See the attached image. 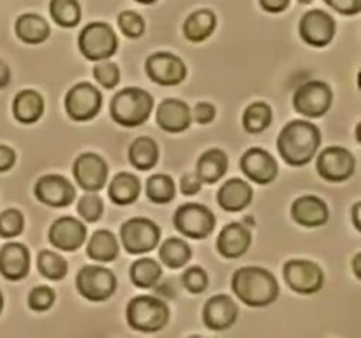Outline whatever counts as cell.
Here are the masks:
<instances>
[{
	"mask_svg": "<svg viewBox=\"0 0 361 338\" xmlns=\"http://www.w3.org/2000/svg\"><path fill=\"white\" fill-rule=\"evenodd\" d=\"M319 144V129L314 123L303 122V120L288 123L277 139L279 154L291 165H303L312 161Z\"/></svg>",
	"mask_w": 361,
	"mask_h": 338,
	"instance_id": "obj_1",
	"label": "cell"
},
{
	"mask_svg": "<svg viewBox=\"0 0 361 338\" xmlns=\"http://www.w3.org/2000/svg\"><path fill=\"white\" fill-rule=\"evenodd\" d=\"M235 294L249 306H267L279 296V282L268 270L257 266L240 268L231 280Z\"/></svg>",
	"mask_w": 361,
	"mask_h": 338,
	"instance_id": "obj_2",
	"label": "cell"
},
{
	"mask_svg": "<svg viewBox=\"0 0 361 338\" xmlns=\"http://www.w3.org/2000/svg\"><path fill=\"white\" fill-rule=\"evenodd\" d=\"M154 99L141 88H126L111 102V116L122 127H137L150 118Z\"/></svg>",
	"mask_w": 361,
	"mask_h": 338,
	"instance_id": "obj_3",
	"label": "cell"
},
{
	"mask_svg": "<svg viewBox=\"0 0 361 338\" xmlns=\"http://www.w3.org/2000/svg\"><path fill=\"white\" fill-rule=\"evenodd\" d=\"M169 319V310L162 299L155 296H137L127 305V320L130 327L145 333L162 330Z\"/></svg>",
	"mask_w": 361,
	"mask_h": 338,
	"instance_id": "obj_4",
	"label": "cell"
},
{
	"mask_svg": "<svg viewBox=\"0 0 361 338\" xmlns=\"http://www.w3.org/2000/svg\"><path fill=\"white\" fill-rule=\"evenodd\" d=\"M78 44H80V51L88 60H104L116 51L118 39L108 23L95 21V23H88L81 30Z\"/></svg>",
	"mask_w": 361,
	"mask_h": 338,
	"instance_id": "obj_5",
	"label": "cell"
},
{
	"mask_svg": "<svg viewBox=\"0 0 361 338\" xmlns=\"http://www.w3.org/2000/svg\"><path fill=\"white\" fill-rule=\"evenodd\" d=\"M120 238H122L123 249L129 254H145L157 246L161 231L155 222L148 218H130L120 229Z\"/></svg>",
	"mask_w": 361,
	"mask_h": 338,
	"instance_id": "obj_6",
	"label": "cell"
},
{
	"mask_svg": "<svg viewBox=\"0 0 361 338\" xmlns=\"http://www.w3.org/2000/svg\"><path fill=\"white\" fill-rule=\"evenodd\" d=\"M76 287L83 298L90 301H104L115 292L116 278L108 268L85 266L78 273Z\"/></svg>",
	"mask_w": 361,
	"mask_h": 338,
	"instance_id": "obj_7",
	"label": "cell"
},
{
	"mask_svg": "<svg viewBox=\"0 0 361 338\" xmlns=\"http://www.w3.org/2000/svg\"><path fill=\"white\" fill-rule=\"evenodd\" d=\"M175 227L187 238H207L214 231L215 217L203 204H183L175 213Z\"/></svg>",
	"mask_w": 361,
	"mask_h": 338,
	"instance_id": "obj_8",
	"label": "cell"
},
{
	"mask_svg": "<svg viewBox=\"0 0 361 338\" xmlns=\"http://www.w3.org/2000/svg\"><path fill=\"white\" fill-rule=\"evenodd\" d=\"M331 99H334V95H331L330 87L326 83L310 81V83L302 84L296 90L293 104L300 115L309 116V118H319L330 109Z\"/></svg>",
	"mask_w": 361,
	"mask_h": 338,
	"instance_id": "obj_9",
	"label": "cell"
},
{
	"mask_svg": "<svg viewBox=\"0 0 361 338\" xmlns=\"http://www.w3.org/2000/svg\"><path fill=\"white\" fill-rule=\"evenodd\" d=\"M102 104L97 88L90 83L74 84L66 95V111L76 122H87L94 118Z\"/></svg>",
	"mask_w": 361,
	"mask_h": 338,
	"instance_id": "obj_10",
	"label": "cell"
},
{
	"mask_svg": "<svg viewBox=\"0 0 361 338\" xmlns=\"http://www.w3.org/2000/svg\"><path fill=\"white\" fill-rule=\"evenodd\" d=\"M284 277L289 287L300 294H314L323 287V271L316 263L303 259L289 261L284 268Z\"/></svg>",
	"mask_w": 361,
	"mask_h": 338,
	"instance_id": "obj_11",
	"label": "cell"
},
{
	"mask_svg": "<svg viewBox=\"0 0 361 338\" xmlns=\"http://www.w3.org/2000/svg\"><path fill=\"white\" fill-rule=\"evenodd\" d=\"M356 161L349 150L342 146L326 148L317 158V171L328 182H344L355 173Z\"/></svg>",
	"mask_w": 361,
	"mask_h": 338,
	"instance_id": "obj_12",
	"label": "cell"
},
{
	"mask_svg": "<svg viewBox=\"0 0 361 338\" xmlns=\"http://www.w3.org/2000/svg\"><path fill=\"white\" fill-rule=\"evenodd\" d=\"M147 74L162 87H173L185 80V63L171 53H154L147 60Z\"/></svg>",
	"mask_w": 361,
	"mask_h": 338,
	"instance_id": "obj_13",
	"label": "cell"
},
{
	"mask_svg": "<svg viewBox=\"0 0 361 338\" xmlns=\"http://www.w3.org/2000/svg\"><path fill=\"white\" fill-rule=\"evenodd\" d=\"M300 35L303 41L316 48L330 44L335 35L334 16L319 9L309 11L300 21Z\"/></svg>",
	"mask_w": 361,
	"mask_h": 338,
	"instance_id": "obj_14",
	"label": "cell"
},
{
	"mask_svg": "<svg viewBox=\"0 0 361 338\" xmlns=\"http://www.w3.org/2000/svg\"><path fill=\"white\" fill-rule=\"evenodd\" d=\"M73 171L81 189L88 190V192L101 190L108 180V165L101 155L95 154L80 155L74 162Z\"/></svg>",
	"mask_w": 361,
	"mask_h": 338,
	"instance_id": "obj_15",
	"label": "cell"
},
{
	"mask_svg": "<svg viewBox=\"0 0 361 338\" xmlns=\"http://www.w3.org/2000/svg\"><path fill=\"white\" fill-rule=\"evenodd\" d=\"M35 197L48 206H67L76 197V190L69 180L60 175H46L35 183Z\"/></svg>",
	"mask_w": 361,
	"mask_h": 338,
	"instance_id": "obj_16",
	"label": "cell"
},
{
	"mask_svg": "<svg viewBox=\"0 0 361 338\" xmlns=\"http://www.w3.org/2000/svg\"><path fill=\"white\" fill-rule=\"evenodd\" d=\"M242 169L249 176V180H252L254 183H261V185L274 182L279 173L277 161L263 148L247 150L242 157Z\"/></svg>",
	"mask_w": 361,
	"mask_h": 338,
	"instance_id": "obj_17",
	"label": "cell"
},
{
	"mask_svg": "<svg viewBox=\"0 0 361 338\" xmlns=\"http://www.w3.org/2000/svg\"><path fill=\"white\" fill-rule=\"evenodd\" d=\"M87 238V229L80 220L73 217H62L53 222L49 229V242L56 249L66 250V252H74L83 245Z\"/></svg>",
	"mask_w": 361,
	"mask_h": 338,
	"instance_id": "obj_18",
	"label": "cell"
},
{
	"mask_svg": "<svg viewBox=\"0 0 361 338\" xmlns=\"http://www.w3.org/2000/svg\"><path fill=\"white\" fill-rule=\"evenodd\" d=\"M238 317V306L229 296L219 294L208 299L203 310V320L210 330H228Z\"/></svg>",
	"mask_w": 361,
	"mask_h": 338,
	"instance_id": "obj_19",
	"label": "cell"
},
{
	"mask_svg": "<svg viewBox=\"0 0 361 338\" xmlns=\"http://www.w3.org/2000/svg\"><path fill=\"white\" fill-rule=\"evenodd\" d=\"M30 268V254L21 243H7L0 250V273L7 280H21Z\"/></svg>",
	"mask_w": 361,
	"mask_h": 338,
	"instance_id": "obj_20",
	"label": "cell"
},
{
	"mask_svg": "<svg viewBox=\"0 0 361 338\" xmlns=\"http://www.w3.org/2000/svg\"><path fill=\"white\" fill-rule=\"evenodd\" d=\"M190 108L178 99H166L157 109V123L168 132H183L190 125Z\"/></svg>",
	"mask_w": 361,
	"mask_h": 338,
	"instance_id": "obj_21",
	"label": "cell"
},
{
	"mask_svg": "<svg viewBox=\"0 0 361 338\" xmlns=\"http://www.w3.org/2000/svg\"><path fill=\"white\" fill-rule=\"evenodd\" d=\"M291 215L300 225L317 227L328 220V206L323 199L316 196H303L293 203Z\"/></svg>",
	"mask_w": 361,
	"mask_h": 338,
	"instance_id": "obj_22",
	"label": "cell"
},
{
	"mask_svg": "<svg viewBox=\"0 0 361 338\" xmlns=\"http://www.w3.org/2000/svg\"><path fill=\"white\" fill-rule=\"evenodd\" d=\"M250 232L245 225L242 224H229L221 231L217 239L219 252L224 257L235 259V257L243 256L250 246Z\"/></svg>",
	"mask_w": 361,
	"mask_h": 338,
	"instance_id": "obj_23",
	"label": "cell"
},
{
	"mask_svg": "<svg viewBox=\"0 0 361 338\" xmlns=\"http://www.w3.org/2000/svg\"><path fill=\"white\" fill-rule=\"evenodd\" d=\"M217 201L222 210L242 211L252 201V189L243 180L233 178L221 187V190L217 194Z\"/></svg>",
	"mask_w": 361,
	"mask_h": 338,
	"instance_id": "obj_24",
	"label": "cell"
},
{
	"mask_svg": "<svg viewBox=\"0 0 361 338\" xmlns=\"http://www.w3.org/2000/svg\"><path fill=\"white\" fill-rule=\"evenodd\" d=\"M44 111V101L35 90H23L14 97L13 115L21 123L37 122Z\"/></svg>",
	"mask_w": 361,
	"mask_h": 338,
	"instance_id": "obj_25",
	"label": "cell"
},
{
	"mask_svg": "<svg viewBox=\"0 0 361 338\" xmlns=\"http://www.w3.org/2000/svg\"><path fill=\"white\" fill-rule=\"evenodd\" d=\"M16 35L27 44H39L49 37V25L39 14H21L16 20Z\"/></svg>",
	"mask_w": 361,
	"mask_h": 338,
	"instance_id": "obj_26",
	"label": "cell"
},
{
	"mask_svg": "<svg viewBox=\"0 0 361 338\" xmlns=\"http://www.w3.org/2000/svg\"><path fill=\"white\" fill-rule=\"evenodd\" d=\"M228 171V157L222 150L212 148L204 151L197 161V176L204 183H215Z\"/></svg>",
	"mask_w": 361,
	"mask_h": 338,
	"instance_id": "obj_27",
	"label": "cell"
},
{
	"mask_svg": "<svg viewBox=\"0 0 361 338\" xmlns=\"http://www.w3.org/2000/svg\"><path fill=\"white\" fill-rule=\"evenodd\" d=\"M217 25V18L212 11L201 9L190 14L183 23V34L189 41L203 42L204 39L210 37Z\"/></svg>",
	"mask_w": 361,
	"mask_h": 338,
	"instance_id": "obj_28",
	"label": "cell"
},
{
	"mask_svg": "<svg viewBox=\"0 0 361 338\" xmlns=\"http://www.w3.org/2000/svg\"><path fill=\"white\" fill-rule=\"evenodd\" d=\"M140 180L130 173H120L109 183V197L113 203L122 204V206L134 203L140 196Z\"/></svg>",
	"mask_w": 361,
	"mask_h": 338,
	"instance_id": "obj_29",
	"label": "cell"
},
{
	"mask_svg": "<svg viewBox=\"0 0 361 338\" xmlns=\"http://www.w3.org/2000/svg\"><path fill=\"white\" fill-rule=\"evenodd\" d=\"M129 158L130 164H133L134 168L141 169V171L152 169L157 164L159 158L157 144H155V141L150 139V137H137L129 148Z\"/></svg>",
	"mask_w": 361,
	"mask_h": 338,
	"instance_id": "obj_30",
	"label": "cell"
},
{
	"mask_svg": "<svg viewBox=\"0 0 361 338\" xmlns=\"http://www.w3.org/2000/svg\"><path fill=\"white\" fill-rule=\"evenodd\" d=\"M87 254L95 261L101 263H109V261L116 259L118 256V242L109 231H97L92 236L90 243H88Z\"/></svg>",
	"mask_w": 361,
	"mask_h": 338,
	"instance_id": "obj_31",
	"label": "cell"
},
{
	"mask_svg": "<svg viewBox=\"0 0 361 338\" xmlns=\"http://www.w3.org/2000/svg\"><path fill=\"white\" fill-rule=\"evenodd\" d=\"M159 256H161V261L166 266L176 270V268H182L189 263L192 252H190V246L183 239L169 238L162 243Z\"/></svg>",
	"mask_w": 361,
	"mask_h": 338,
	"instance_id": "obj_32",
	"label": "cell"
},
{
	"mask_svg": "<svg viewBox=\"0 0 361 338\" xmlns=\"http://www.w3.org/2000/svg\"><path fill=\"white\" fill-rule=\"evenodd\" d=\"M49 14L53 21L63 28L76 27L81 20V7L78 0H51Z\"/></svg>",
	"mask_w": 361,
	"mask_h": 338,
	"instance_id": "obj_33",
	"label": "cell"
},
{
	"mask_svg": "<svg viewBox=\"0 0 361 338\" xmlns=\"http://www.w3.org/2000/svg\"><path fill=\"white\" fill-rule=\"evenodd\" d=\"M161 277L162 268L159 266L157 261L148 259V257L137 259L136 263L133 264V268H130V278H133L134 285H137V287H154Z\"/></svg>",
	"mask_w": 361,
	"mask_h": 338,
	"instance_id": "obj_34",
	"label": "cell"
},
{
	"mask_svg": "<svg viewBox=\"0 0 361 338\" xmlns=\"http://www.w3.org/2000/svg\"><path fill=\"white\" fill-rule=\"evenodd\" d=\"M271 123V109L264 102H254L243 113V127L247 132L259 134Z\"/></svg>",
	"mask_w": 361,
	"mask_h": 338,
	"instance_id": "obj_35",
	"label": "cell"
},
{
	"mask_svg": "<svg viewBox=\"0 0 361 338\" xmlns=\"http://www.w3.org/2000/svg\"><path fill=\"white\" fill-rule=\"evenodd\" d=\"M176 187L171 176L168 175H154L147 182V196L148 199L157 204L169 203L175 197Z\"/></svg>",
	"mask_w": 361,
	"mask_h": 338,
	"instance_id": "obj_36",
	"label": "cell"
},
{
	"mask_svg": "<svg viewBox=\"0 0 361 338\" xmlns=\"http://www.w3.org/2000/svg\"><path fill=\"white\" fill-rule=\"evenodd\" d=\"M37 268L42 277L49 280H62L67 275V263L62 256L49 250H42L37 257Z\"/></svg>",
	"mask_w": 361,
	"mask_h": 338,
	"instance_id": "obj_37",
	"label": "cell"
},
{
	"mask_svg": "<svg viewBox=\"0 0 361 338\" xmlns=\"http://www.w3.org/2000/svg\"><path fill=\"white\" fill-rule=\"evenodd\" d=\"M23 215L18 210H6L0 213V236L2 238H16L23 231Z\"/></svg>",
	"mask_w": 361,
	"mask_h": 338,
	"instance_id": "obj_38",
	"label": "cell"
},
{
	"mask_svg": "<svg viewBox=\"0 0 361 338\" xmlns=\"http://www.w3.org/2000/svg\"><path fill=\"white\" fill-rule=\"evenodd\" d=\"M118 27L127 37L136 39L145 32V20L134 11H123L118 16Z\"/></svg>",
	"mask_w": 361,
	"mask_h": 338,
	"instance_id": "obj_39",
	"label": "cell"
},
{
	"mask_svg": "<svg viewBox=\"0 0 361 338\" xmlns=\"http://www.w3.org/2000/svg\"><path fill=\"white\" fill-rule=\"evenodd\" d=\"M102 210H104L102 199L99 196H95V194H85L80 199V203H78V211H80V215L87 222L99 220V217L102 215Z\"/></svg>",
	"mask_w": 361,
	"mask_h": 338,
	"instance_id": "obj_40",
	"label": "cell"
},
{
	"mask_svg": "<svg viewBox=\"0 0 361 338\" xmlns=\"http://www.w3.org/2000/svg\"><path fill=\"white\" fill-rule=\"evenodd\" d=\"M53 303H55V292L48 285H39L28 294V306L32 310H37V312L51 308Z\"/></svg>",
	"mask_w": 361,
	"mask_h": 338,
	"instance_id": "obj_41",
	"label": "cell"
},
{
	"mask_svg": "<svg viewBox=\"0 0 361 338\" xmlns=\"http://www.w3.org/2000/svg\"><path fill=\"white\" fill-rule=\"evenodd\" d=\"M94 76L97 80V83L102 84L104 88H115L120 81V70L116 67V63L102 62L99 65H95Z\"/></svg>",
	"mask_w": 361,
	"mask_h": 338,
	"instance_id": "obj_42",
	"label": "cell"
},
{
	"mask_svg": "<svg viewBox=\"0 0 361 338\" xmlns=\"http://www.w3.org/2000/svg\"><path fill=\"white\" fill-rule=\"evenodd\" d=\"M182 282L183 285H185L187 291L194 292V294H200V292H203L204 289L208 287V277L207 273H204L203 268L200 266L189 268V270L183 273Z\"/></svg>",
	"mask_w": 361,
	"mask_h": 338,
	"instance_id": "obj_43",
	"label": "cell"
},
{
	"mask_svg": "<svg viewBox=\"0 0 361 338\" xmlns=\"http://www.w3.org/2000/svg\"><path fill=\"white\" fill-rule=\"evenodd\" d=\"M331 9H335L337 13L345 14V16H353V14H358L361 11V0H324Z\"/></svg>",
	"mask_w": 361,
	"mask_h": 338,
	"instance_id": "obj_44",
	"label": "cell"
},
{
	"mask_svg": "<svg viewBox=\"0 0 361 338\" xmlns=\"http://www.w3.org/2000/svg\"><path fill=\"white\" fill-rule=\"evenodd\" d=\"M190 115L194 116L197 123H210L215 118V108L210 102H200Z\"/></svg>",
	"mask_w": 361,
	"mask_h": 338,
	"instance_id": "obj_45",
	"label": "cell"
},
{
	"mask_svg": "<svg viewBox=\"0 0 361 338\" xmlns=\"http://www.w3.org/2000/svg\"><path fill=\"white\" fill-rule=\"evenodd\" d=\"M201 180L200 176L194 175V173H187L182 176V182H180V190H182L185 196H194V194L200 192L201 189Z\"/></svg>",
	"mask_w": 361,
	"mask_h": 338,
	"instance_id": "obj_46",
	"label": "cell"
},
{
	"mask_svg": "<svg viewBox=\"0 0 361 338\" xmlns=\"http://www.w3.org/2000/svg\"><path fill=\"white\" fill-rule=\"evenodd\" d=\"M14 161H16V154H14L13 148L0 144V173L9 171L14 165Z\"/></svg>",
	"mask_w": 361,
	"mask_h": 338,
	"instance_id": "obj_47",
	"label": "cell"
},
{
	"mask_svg": "<svg viewBox=\"0 0 361 338\" xmlns=\"http://www.w3.org/2000/svg\"><path fill=\"white\" fill-rule=\"evenodd\" d=\"M289 2L291 0H259L261 7L268 13H282V11L288 9Z\"/></svg>",
	"mask_w": 361,
	"mask_h": 338,
	"instance_id": "obj_48",
	"label": "cell"
},
{
	"mask_svg": "<svg viewBox=\"0 0 361 338\" xmlns=\"http://www.w3.org/2000/svg\"><path fill=\"white\" fill-rule=\"evenodd\" d=\"M9 81H11L9 67L6 65V62H2V60H0V88L7 87V84H9Z\"/></svg>",
	"mask_w": 361,
	"mask_h": 338,
	"instance_id": "obj_49",
	"label": "cell"
},
{
	"mask_svg": "<svg viewBox=\"0 0 361 338\" xmlns=\"http://www.w3.org/2000/svg\"><path fill=\"white\" fill-rule=\"evenodd\" d=\"M360 208H361V204L358 203V204H355V208H353V220H355V227L358 229H361V225H360V220H358V215H360Z\"/></svg>",
	"mask_w": 361,
	"mask_h": 338,
	"instance_id": "obj_50",
	"label": "cell"
},
{
	"mask_svg": "<svg viewBox=\"0 0 361 338\" xmlns=\"http://www.w3.org/2000/svg\"><path fill=\"white\" fill-rule=\"evenodd\" d=\"M358 263H360V256H356V259H355V271H356V277H360V268H358Z\"/></svg>",
	"mask_w": 361,
	"mask_h": 338,
	"instance_id": "obj_51",
	"label": "cell"
},
{
	"mask_svg": "<svg viewBox=\"0 0 361 338\" xmlns=\"http://www.w3.org/2000/svg\"><path fill=\"white\" fill-rule=\"evenodd\" d=\"M136 2H140V4H154V2H157V0H136Z\"/></svg>",
	"mask_w": 361,
	"mask_h": 338,
	"instance_id": "obj_52",
	"label": "cell"
},
{
	"mask_svg": "<svg viewBox=\"0 0 361 338\" xmlns=\"http://www.w3.org/2000/svg\"><path fill=\"white\" fill-rule=\"evenodd\" d=\"M2 308H4V296L2 292H0V312H2Z\"/></svg>",
	"mask_w": 361,
	"mask_h": 338,
	"instance_id": "obj_53",
	"label": "cell"
},
{
	"mask_svg": "<svg viewBox=\"0 0 361 338\" xmlns=\"http://www.w3.org/2000/svg\"><path fill=\"white\" fill-rule=\"evenodd\" d=\"M300 2H302V4H310V2H314V0H300Z\"/></svg>",
	"mask_w": 361,
	"mask_h": 338,
	"instance_id": "obj_54",
	"label": "cell"
}]
</instances>
